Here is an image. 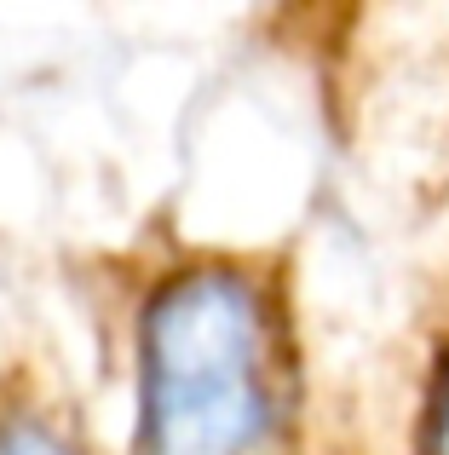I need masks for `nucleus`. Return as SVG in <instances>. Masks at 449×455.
<instances>
[{"instance_id": "f257e3e1", "label": "nucleus", "mask_w": 449, "mask_h": 455, "mask_svg": "<svg viewBox=\"0 0 449 455\" xmlns=\"http://www.w3.org/2000/svg\"><path fill=\"white\" fill-rule=\"evenodd\" d=\"M271 294L236 271L173 277L145 311L138 455H259L282 415Z\"/></svg>"}, {"instance_id": "f03ea898", "label": "nucleus", "mask_w": 449, "mask_h": 455, "mask_svg": "<svg viewBox=\"0 0 449 455\" xmlns=\"http://www.w3.org/2000/svg\"><path fill=\"white\" fill-rule=\"evenodd\" d=\"M0 455H75V450L41 421H6L0 427Z\"/></svg>"}, {"instance_id": "7ed1b4c3", "label": "nucleus", "mask_w": 449, "mask_h": 455, "mask_svg": "<svg viewBox=\"0 0 449 455\" xmlns=\"http://www.w3.org/2000/svg\"><path fill=\"white\" fill-rule=\"evenodd\" d=\"M427 450H432V455H449V369H444V387H438V403H432Z\"/></svg>"}]
</instances>
